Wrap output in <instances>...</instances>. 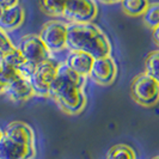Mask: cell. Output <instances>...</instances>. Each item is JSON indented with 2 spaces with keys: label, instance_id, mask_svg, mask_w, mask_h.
Here are the masks:
<instances>
[{
  "label": "cell",
  "instance_id": "d4e9b609",
  "mask_svg": "<svg viewBox=\"0 0 159 159\" xmlns=\"http://www.w3.org/2000/svg\"><path fill=\"white\" fill-rule=\"evenodd\" d=\"M4 11H5V8L0 5V18H1V17H2V15H4Z\"/></svg>",
  "mask_w": 159,
  "mask_h": 159
},
{
  "label": "cell",
  "instance_id": "8992f818",
  "mask_svg": "<svg viewBox=\"0 0 159 159\" xmlns=\"http://www.w3.org/2000/svg\"><path fill=\"white\" fill-rule=\"evenodd\" d=\"M17 48L20 50V53L23 54L26 61H29L30 64L37 66L39 64L46 61L48 59L53 57V54L50 53V50L44 44V42L42 41L40 35L36 34H28L24 35L23 37L19 40V43Z\"/></svg>",
  "mask_w": 159,
  "mask_h": 159
},
{
  "label": "cell",
  "instance_id": "4fadbf2b",
  "mask_svg": "<svg viewBox=\"0 0 159 159\" xmlns=\"http://www.w3.org/2000/svg\"><path fill=\"white\" fill-rule=\"evenodd\" d=\"M25 20V11L20 5H17L15 7L6 8L4 11V15L0 18V28L6 32L17 30L22 26Z\"/></svg>",
  "mask_w": 159,
  "mask_h": 159
},
{
  "label": "cell",
  "instance_id": "6da1fadb",
  "mask_svg": "<svg viewBox=\"0 0 159 159\" xmlns=\"http://www.w3.org/2000/svg\"><path fill=\"white\" fill-rule=\"evenodd\" d=\"M86 78L77 74L74 71L61 62L55 79L53 81L49 97L68 115H79L86 108Z\"/></svg>",
  "mask_w": 159,
  "mask_h": 159
},
{
  "label": "cell",
  "instance_id": "4316f807",
  "mask_svg": "<svg viewBox=\"0 0 159 159\" xmlns=\"http://www.w3.org/2000/svg\"><path fill=\"white\" fill-rule=\"evenodd\" d=\"M152 159H159V154H158V156H156V157H153Z\"/></svg>",
  "mask_w": 159,
  "mask_h": 159
},
{
  "label": "cell",
  "instance_id": "30bf717a",
  "mask_svg": "<svg viewBox=\"0 0 159 159\" xmlns=\"http://www.w3.org/2000/svg\"><path fill=\"white\" fill-rule=\"evenodd\" d=\"M5 95L13 103H24L35 97V90L32 88L30 79L25 75H19L17 79L11 81L6 86Z\"/></svg>",
  "mask_w": 159,
  "mask_h": 159
},
{
  "label": "cell",
  "instance_id": "3957f363",
  "mask_svg": "<svg viewBox=\"0 0 159 159\" xmlns=\"http://www.w3.org/2000/svg\"><path fill=\"white\" fill-rule=\"evenodd\" d=\"M130 95L141 107H154L159 102V83L147 73H140L130 84Z\"/></svg>",
  "mask_w": 159,
  "mask_h": 159
},
{
  "label": "cell",
  "instance_id": "9c48e42d",
  "mask_svg": "<svg viewBox=\"0 0 159 159\" xmlns=\"http://www.w3.org/2000/svg\"><path fill=\"white\" fill-rule=\"evenodd\" d=\"M36 154V146L19 143L6 135L0 140V159H35Z\"/></svg>",
  "mask_w": 159,
  "mask_h": 159
},
{
  "label": "cell",
  "instance_id": "9a60e30c",
  "mask_svg": "<svg viewBox=\"0 0 159 159\" xmlns=\"http://www.w3.org/2000/svg\"><path fill=\"white\" fill-rule=\"evenodd\" d=\"M123 12L130 17H143L145 11L150 6L148 0H122Z\"/></svg>",
  "mask_w": 159,
  "mask_h": 159
},
{
  "label": "cell",
  "instance_id": "2e32d148",
  "mask_svg": "<svg viewBox=\"0 0 159 159\" xmlns=\"http://www.w3.org/2000/svg\"><path fill=\"white\" fill-rule=\"evenodd\" d=\"M107 159H136L135 151L126 143L112 146L107 153Z\"/></svg>",
  "mask_w": 159,
  "mask_h": 159
},
{
  "label": "cell",
  "instance_id": "5bb4252c",
  "mask_svg": "<svg viewBox=\"0 0 159 159\" xmlns=\"http://www.w3.org/2000/svg\"><path fill=\"white\" fill-rule=\"evenodd\" d=\"M68 0H39L40 8L50 17H62Z\"/></svg>",
  "mask_w": 159,
  "mask_h": 159
},
{
  "label": "cell",
  "instance_id": "5b68a950",
  "mask_svg": "<svg viewBox=\"0 0 159 159\" xmlns=\"http://www.w3.org/2000/svg\"><path fill=\"white\" fill-rule=\"evenodd\" d=\"M67 34L68 23L60 19H52L42 26L40 37L50 53L56 54L67 48Z\"/></svg>",
  "mask_w": 159,
  "mask_h": 159
},
{
  "label": "cell",
  "instance_id": "e0dca14e",
  "mask_svg": "<svg viewBox=\"0 0 159 159\" xmlns=\"http://www.w3.org/2000/svg\"><path fill=\"white\" fill-rule=\"evenodd\" d=\"M145 73L159 83V49L152 50L145 60Z\"/></svg>",
  "mask_w": 159,
  "mask_h": 159
},
{
  "label": "cell",
  "instance_id": "ac0fdd59",
  "mask_svg": "<svg viewBox=\"0 0 159 159\" xmlns=\"http://www.w3.org/2000/svg\"><path fill=\"white\" fill-rule=\"evenodd\" d=\"M19 75H22V73L19 70H17L15 66L10 65L5 60L0 59V80L7 86L11 81L17 79Z\"/></svg>",
  "mask_w": 159,
  "mask_h": 159
},
{
  "label": "cell",
  "instance_id": "8fae6325",
  "mask_svg": "<svg viewBox=\"0 0 159 159\" xmlns=\"http://www.w3.org/2000/svg\"><path fill=\"white\" fill-rule=\"evenodd\" d=\"M4 135L8 136L16 141L36 146V134L30 125L23 121H13L8 123L4 130Z\"/></svg>",
  "mask_w": 159,
  "mask_h": 159
},
{
  "label": "cell",
  "instance_id": "7402d4cb",
  "mask_svg": "<svg viewBox=\"0 0 159 159\" xmlns=\"http://www.w3.org/2000/svg\"><path fill=\"white\" fill-rule=\"evenodd\" d=\"M152 39H153V42L159 47V25L152 30Z\"/></svg>",
  "mask_w": 159,
  "mask_h": 159
},
{
  "label": "cell",
  "instance_id": "7c38bea8",
  "mask_svg": "<svg viewBox=\"0 0 159 159\" xmlns=\"http://www.w3.org/2000/svg\"><path fill=\"white\" fill-rule=\"evenodd\" d=\"M93 61H95V57H92L88 53L79 52V50H70L65 64L77 74L88 78L90 77Z\"/></svg>",
  "mask_w": 159,
  "mask_h": 159
},
{
  "label": "cell",
  "instance_id": "44dd1931",
  "mask_svg": "<svg viewBox=\"0 0 159 159\" xmlns=\"http://www.w3.org/2000/svg\"><path fill=\"white\" fill-rule=\"evenodd\" d=\"M0 5L5 8L15 7L17 5H19V0H0Z\"/></svg>",
  "mask_w": 159,
  "mask_h": 159
},
{
  "label": "cell",
  "instance_id": "52a82bcc",
  "mask_svg": "<svg viewBox=\"0 0 159 159\" xmlns=\"http://www.w3.org/2000/svg\"><path fill=\"white\" fill-rule=\"evenodd\" d=\"M98 13L96 0H68L64 18L70 23H91Z\"/></svg>",
  "mask_w": 159,
  "mask_h": 159
},
{
  "label": "cell",
  "instance_id": "d6986e66",
  "mask_svg": "<svg viewBox=\"0 0 159 159\" xmlns=\"http://www.w3.org/2000/svg\"><path fill=\"white\" fill-rule=\"evenodd\" d=\"M143 20L147 28L152 30L159 25V2L150 4V6L143 15Z\"/></svg>",
  "mask_w": 159,
  "mask_h": 159
},
{
  "label": "cell",
  "instance_id": "7a4b0ae2",
  "mask_svg": "<svg viewBox=\"0 0 159 159\" xmlns=\"http://www.w3.org/2000/svg\"><path fill=\"white\" fill-rule=\"evenodd\" d=\"M67 48L79 50L98 59L111 55L112 46L107 34L91 23H70L67 34Z\"/></svg>",
  "mask_w": 159,
  "mask_h": 159
},
{
  "label": "cell",
  "instance_id": "484cf974",
  "mask_svg": "<svg viewBox=\"0 0 159 159\" xmlns=\"http://www.w3.org/2000/svg\"><path fill=\"white\" fill-rule=\"evenodd\" d=\"M2 136H4V130H2L1 128H0V140L2 139Z\"/></svg>",
  "mask_w": 159,
  "mask_h": 159
},
{
  "label": "cell",
  "instance_id": "ba28073f",
  "mask_svg": "<svg viewBox=\"0 0 159 159\" xmlns=\"http://www.w3.org/2000/svg\"><path fill=\"white\" fill-rule=\"evenodd\" d=\"M117 65L111 55L95 59L90 78L99 86H109L116 80Z\"/></svg>",
  "mask_w": 159,
  "mask_h": 159
},
{
  "label": "cell",
  "instance_id": "ffe728a7",
  "mask_svg": "<svg viewBox=\"0 0 159 159\" xmlns=\"http://www.w3.org/2000/svg\"><path fill=\"white\" fill-rule=\"evenodd\" d=\"M17 46H15L12 40L10 39L8 32H6L5 30H2L0 28V57L6 55L7 53L13 50Z\"/></svg>",
  "mask_w": 159,
  "mask_h": 159
},
{
  "label": "cell",
  "instance_id": "cb8c5ba5",
  "mask_svg": "<svg viewBox=\"0 0 159 159\" xmlns=\"http://www.w3.org/2000/svg\"><path fill=\"white\" fill-rule=\"evenodd\" d=\"M103 4H116V2H121L122 0H99Z\"/></svg>",
  "mask_w": 159,
  "mask_h": 159
},
{
  "label": "cell",
  "instance_id": "277c9868",
  "mask_svg": "<svg viewBox=\"0 0 159 159\" xmlns=\"http://www.w3.org/2000/svg\"><path fill=\"white\" fill-rule=\"evenodd\" d=\"M60 65H61L60 61H57L54 57H50L35 67L29 79L35 90L36 96L49 97L50 86L55 79Z\"/></svg>",
  "mask_w": 159,
  "mask_h": 159
},
{
  "label": "cell",
  "instance_id": "603a6c76",
  "mask_svg": "<svg viewBox=\"0 0 159 159\" xmlns=\"http://www.w3.org/2000/svg\"><path fill=\"white\" fill-rule=\"evenodd\" d=\"M5 91H6V85L0 80V95H5Z\"/></svg>",
  "mask_w": 159,
  "mask_h": 159
}]
</instances>
